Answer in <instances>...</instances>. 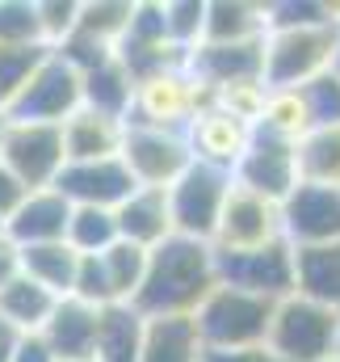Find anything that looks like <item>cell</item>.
Listing matches in <instances>:
<instances>
[{"instance_id": "1", "label": "cell", "mask_w": 340, "mask_h": 362, "mask_svg": "<svg viewBox=\"0 0 340 362\" xmlns=\"http://www.w3.org/2000/svg\"><path fill=\"white\" fill-rule=\"evenodd\" d=\"M214 286H219L214 249L202 245V240L169 236L164 245H156L147 253V274H143V286H139L130 308L143 320H152V316H193L198 303Z\"/></svg>"}, {"instance_id": "2", "label": "cell", "mask_w": 340, "mask_h": 362, "mask_svg": "<svg viewBox=\"0 0 340 362\" xmlns=\"http://www.w3.org/2000/svg\"><path fill=\"white\" fill-rule=\"evenodd\" d=\"M340 30L328 25H281L265 34V64H260V81L269 93L281 89H303L315 76H324L332 68Z\"/></svg>"}, {"instance_id": "3", "label": "cell", "mask_w": 340, "mask_h": 362, "mask_svg": "<svg viewBox=\"0 0 340 362\" xmlns=\"http://www.w3.org/2000/svg\"><path fill=\"white\" fill-rule=\"evenodd\" d=\"M269 316H273V303L269 299L219 282L198 303L193 329H198L202 350H256V346H265Z\"/></svg>"}, {"instance_id": "4", "label": "cell", "mask_w": 340, "mask_h": 362, "mask_svg": "<svg viewBox=\"0 0 340 362\" xmlns=\"http://www.w3.org/2000/svg\"><path fill=\"white\" fill-rule=\"evenodd\" d=\"M340 312H328L311 299L286 295L273 303L265 350L277 362H332Z\"/></svg>"}, {"instance_id": "5", "label": "cell", "mask_w": 340, "mask_h": 362, "mask_svg": "<svg viewBox=\"0 0 340 362\" xmlns=\"http://www.w3.org/2000/svg\"><path fill=\"white\" fill-rule=\"evenodd\" d=\"M231 185H236V181H231L227 169H214V165L193 160V165H189V169L164 189V194H169L172 236H185V240H202V245H210L214 223H219V211H223Z\"/></svg>"}, {"instance_id": "6", "label": "cell", "mask_w": 340, "mask_h": 362, "mask_svg": "<svg viewBox=\"0 0 340 362\" xmlns=\"http://www.w3.org/2000/svg\"><path fill=\"white\" fill-rule=\"evenodd\" d=\"M206 105H210V93L185 68H169V72H152V76L135 81V101H130L126 122L160 127V131H185L193 122V114Z\"/></svg>"}, {"instance_id": "7", "label": "cell", "mask_w": 340, "mask_h": 362, "mask_svg": "<svg viewBox=\"0 0 340 362\" xmlns=\"http://www.w3.org/2000/svg\"><path fill=\"white\" fill-rule=\"evenodd\" d=\"M118 160L126 165V173L139 189H169L172 181L193 165V152H189L185 131H160V127L126 122Z\"/></svg>"}, {"instance_id": "8", "label": "cell", "mask_w": 340, "mask_h": 362, "mask_svg": "<svg viewBox=\"0 0 340 362\" xmlns=\"http://www.w3.org/2000/svg\"><path fill=\"white\" fill-rule=\"evenodd\" d=\"M80 110V72L63 59V55H47L38 64V72L30 76V85L17 93V101L8 105V122H42V127H63L72 114Z\"/></svg>"}, {"instance_id": "9", "label": "cell", "mask_w": 340, "mask_h": 362, "mask_svg": "<svg viewBox=\"0 0 340 362\" xmlns=\"http://www.w3.org/2000/svg\"><path fill=\"white\" fill-rule=\"evenodd\" d=\"M0 165L25 189H51L63 173V131L42 122H8L0 139Z\"/></svg>"}, {"instance_id": "10", "label": "cell", "mask_w": 340, "mask_h": 362, "mask_svg": "<svg viewBox=\"0 0 340 362\" xmlns=\"http://www.w3.org/2000/svg\"><path fill=\"white\" fill-rule=\"evenodd\" d=\"M214 274L223 286L277 303L294 295V249L286 240H273V245L244 249V253H214Z\"/></svg>"}, {"instance_id": "11", "label": "cell", "mask_w": 340, "mask_h": 362, "mask_svg": "<svg viewBox=\"0 0 340 362\" xmlns=\"http://www.w3.org/2000/svg\"><path fill=\"white\" fill-rule=\"evenodd\" d=\"M273 240H281V206L260 198V194L231 185V194L219 211L210 249L214 253H244V249H260V245H273Z\"/></svg>"}, {"instance_id": "12", "label": "cell", "mask_w": 340, "mask_h": 362, "mask_svg": "<svg viewBox=\"0 0 340 362\" xmlns=\"http://www.w3.org/2000/svg\"><path fill=\"white\" fill-rule=\"evenodd\" d=\"M281 240L290 249L336 245L340 240V189L298 181L281 202Z\"/></svg>"}, {"instance_id": "13", "label": "cell", "mask_w": 340, "mask_h": 362, "mask_svg": "<svg viewBox=\"0 0 340 362\" xmlns=\"http://www.w3.org/2000/svg\"><path fill=\"white\" fill-rule=\"evenodd\" d=\"M231 181H236L240 189L260 194V198H269V202H277V206H281V202L290 198V189L298 185L294 144L273 139V135H265V131H253V139H248L244 156H240V160H236V169H231Z\"/></svg>"}, {"instance_id": "14", "label": "cell", "mask_w": 340, "mask_h": 362, "mask_svg": "<svg viewBox=\"0 0 340 362\" xmlns=\"http://www.w3.org/2000/svg\"><path fill=\"white\" fill-rule=\"evenodd\" d=\"M260 64H265V38H256V42H198L185 55V72L206 93L223 89V85H240V81H260Z\"/></svg>"}, {"instance_id": "15", "label": "cell", "mask_w": 340, "mask_h": 362, "mask_svg": "<svg viewBox=\"0 0 340 362\" xmlns=\"http://www.w3.org/2000/svg\"><path fill=\"white\" fill-rule=\"evenodd\" d=\"M51 189H59L72 206H101V211H114V206H122L139 185L130 181L126 165L114 156V160H92V165H63V173L55 177Z\"/></svg>"}, {"instance_id": "16", "label": "cell", "mask_w": 340, "mask_h": 362, "mask_svg": "<svg viewBox=\"0 0 340 362\" xmlns=\"http://www.w3.org/2000/svg\"><path fill=\"white\" fill-rule=\"evenodd\" d=\"M68 219H72V202H68L59 189H30V194L13 206V215L0 223V232H4L17 249L55 245V240H63Z\"/></svg>"}, {"instance_id": "17", "label": "cell", "mask_w": 340, "mask_h": 362, "mask_svg": "<svg viewBox=\"0 0 340 362\" xmlns=\"http://www.w3.org/2000/svg\"><path fill=\"white\" fill-rule=\"evenodd\" d=\"M185 139H189L193 160L231 173L236 160L244 156L248 139H253V127L240 122V118H231V114H223V110H214V105H206V110H198L193 122L185 127Z\"/></svg>"}, {"instance_id": "18", "label": "cell", "mask_w": 340, "mask_h": 362, "mask_svg": "<svg viewBox=\"0 0 340 362\" xmlns=\"http://www.w3.org/2000/svg\"><path fill=\"white\" fill-rule=\"evenodd\" d=\"M114 223H118V240L152 253L156 245H164L172 236L169 194L164 189H135L122 206H114Z\"/></svg>"}, {"instance_id": "19", "label": "cell", "mask_w": 340, "mask_h": 362, "mask_svg": "<svg viewBox=\"0 0 340 362\" xmlns=\"http://www.w3.org/2000/svg\"><path fill=\"white\" fill-rule=\"evenodd\" d=\"M97 312L101 308H88L80 299H55L47 325L38 329L42 341L51 346V354L59 362H72V358H92V341H97Z\"/></svg>"}, {"instance_id": "20", "label": "cell", "mask_w": 340, "mask_h": 362, "mask_svg": "<svg viewBox=\"0 0 340 362\" xmlns=\"http://www.w3.org/2000/svg\"><path fill=\"white\" fill-rule=\"evenodd\" d=\"M59 131H63V160L68 165H92V160H114L122 152L126 122L101 118V114H92V110L80 105Z\"/></svg>"}, {"instance_id": "21", "label": "cell", "mask_w": 340, "mask_h": 362, "mask_svg": "<svg viewBox=\"0 0 340 362\" xmlns=\"http://www.w3.org/2000/svg\"><path fill=\"white\" fill-rule=\"evenodd\" d=\"M294 295L340 312V240L294 249Z\"/></svg>"}, {"instance_id": "22", "label": "cell", "mask_w": 340, "mask_h": 362, "mask_svg": "<svg viewBox=\"0 0 340 362\" xmlns=\"http://www.w3.org/2000/svg\"><path fill=\"white\" fill-rule=\"evenodd\" d=\"M130 101H135V81L118 64V55H109L97 68L80 72V105L85 110L101 114V118H114V122H126L130 118Z\"/></svg>"}, {"instance_id": "23", "label": "cell", "mask_w": 340, "mask_h": 362, "mask_svg": "<svg viewBox=\"0 0 340 362\" xmlns=\"http://www.w3.org/2000/svg\"><path fill=\"white\" fill-rule=\"evenodd\" d=\"M139 346H143V316L130 303H109L97 312L92 362H139Z\"/></svg>"}, {"instance_id": "24", "label": "cell", "mask_w": 340, "mask_h": 362, "mask_svg": "<svg viewBox=\"0 0 340 362\" xmlns=\"http://www.w3.org/2000/svg\"><path fill=\"white\" fill-rule=\"evenodd\" d=\"M139 362H202L193 316H152L143 320Z\"/></svg>"}, {"instance_id": "25", "label": "cell", "mask_w": 340, "mask_h": 362, "mask_svg": "<svg viewBox=\"0 0 340 362\" xmlns=\"http://www.w3.org/2000/svg\"><path fill=\"white\" fill-rule=\"evenodd\" d=\"M265 4L253 0H206L202 42H256L265 38Z\"/></svg>"}, {"instance_id": "26", "label": "cell", "mask_w": 340, "mask_h": 362, "mask_svg": "<svg viewBox=\"0 0 340 362\" xmlns=\"http://www.w3.org/2000/svg\"><path fill=\"white\" fill-rule=\"evenodd\" d=\"M294 165L298 181L340 189V127H311L294 144Z\"/></svg>"}, {"instance_id": "27", "label": "cell", "mask_w": 340, "mask_h": 362, "mask_svg": "<svg viewBox=\"0 0 340 362\" xmlns=\"http://www.w3.org/2000/svg\"><path fill=\"white\" fill-rule=\"evenodd\" d=\"M76 253L63 245V240H55V245H30V249H21V274L30 278V282H38L42 291H51L55 299H68L72 295V278H76Z\"/></svg>"}, {"instance_id": "28", "label": "cell", "mask_w": 340, "mask_h": 362, "mask_svg": "<svg viewBox=\"0 0 340 362\" xmlns=\"http://www.w3.org/2000/svg\"><path fill=\"white\" fill-rule=\"evenodd\" d=\"M51 308H55V295L42 291L38 282H30L25 274H17L8 286H0V320L13 325L17 333H38L47 325Z\"/></svg>"}, {"instance_id": "29", "label": "cell", "mask_w": 340, "mask_h": 362, "mask_svg": "<svg viewBox=\"0 0 340 362\" xmlns=\"http://www.w3.org/2000/svg\"><path fill=\"white\" fill-rule=\"evenodd\" d=\"M130 4L135 0H80L76 8V38H85L101 51H118L126 25H130Z\"/></svg>"}, {"instance_id": "30", "label": "cell", "mask_w": 340, "mask_h": 362, "mask_svg": "<svg viewBox=\"0 0 340 362\" xmlns=\"http://www.w3.org/2000/svg\"><path fill=\"white\" fill-rule=\"evenodd\" d=\"M101 270H105L109 299L114 303H135V295L143 286V274H147V249H135L126 240H114L101 253Z\"/></svg>"}, {"instance_id": "31", "label": "cell", "mask_w": 340, "mask_h": 362, "mask_svg": "<svg viewBox=\"0 0 340 362\" xmlns=\"http://www.w3.org/2000/svg\"><path fill=\"white\" fill-rule=\"evenodd\" d=\"M114 240H118L114 211H101V206H72L63 245H68L76 257H101Z\"/></svg>"}, {"instance_id": "32", "label": "cell", "mask_w": 340, "mask_h": 362, "mask_svg": "<svg viewBox=\"0 0 340 362\" xmlns=\"http://www.w3.org/2000/svg\"><path fill=\"white\" fill-rule=\"evenodd\" d=\"M253 131H265L273 139H286V144H298L307 131H311V118H307V105L298 89H281L265 97V110H260V122Z\"/></svg>"}, {"instance_id": "33", "label": "cell", "mask_w": 340, "mask_h": 362, "mask_svg": "<svg viewBox=\"0 0 340 362\" xmlns=\"http://www.w3.org/2000/svg\"><path fill=\"white\" fill-rule=\"evenodd\" d=\"M51 51L42 42H13L0 47V114H8V105L17 101V93L30 85V76L38 72V64Z\"/></svg>"}, {"instance_id": "34", "label": "cell", "mask_w": 340, "mask_h": 362, "mask_svg": "<svg viewBox=\"0 0 340 362\" xmlns=\"http://www.w3.org/2000/svg\"><path fill=\"white\" fill-rule=\"evenodd\" d=\"M164 34L172 47L193 51L202 42V21H206V0H164Z\"/></svg>"}, {"instance_id": "35", "label": "cell", "mask_w": 340, "mask_h": 362, "mask_svg": "<svg viewBox=\"0 0 340 362\" xmlns=\"http://www.w3.org/2000/svg\"><path fill=\"white\" fill-rule=\"evenodd\" d=\"M265 81H240V85H223V89L210 93V105L214 110H223V114H231V118H240V122H248L256 127L260 122V110H265Z\"/></svg>"}, {"instance_id": "36", "label": "cell", "mask_w": 340, "mask_h": 362, "mask_svg": "<svg viewBox=\"0 0 340 362\" xmlns=\"http://www.w3.org/2000/svg\"><path fill=\"white\" fill-rule=\"evenodd\" d=\"M303 105H307V118L311 127H340V76L328 68L324 76H315L311 85L298 89Z\"/></svg>"}, {"instance_id": "37", "label": "cell", "mask_w": 340, "mask_h": 362, "mask_svg": "<svg viewBox=\"0 0 340 362\" xmlns=\"http://www.w3.org/2000/svg\"><path fill=\"white\" fill-rule=\"evenodd\" d=\"M76 8L80 0H34V13H38V38L42 47H59L72 30H76Z\"/></svg>"}, {"instance_id": "38", "label": "cell", "mask_w": 340, "mask_h": 362, "mask_svg": "<svg viewBox=\"0 0 340 362\" xmlns=\"http://www.w3.org/2000/svg\"><path fill=\"white\" fill-rule=\"evenodd\" d=\"M13 42H42L34 0H0V47H13Z\"/></svg>"}, {"instance_id": "39", "label": "cell", "mask_w": 340, "mask_h": 362, "mask_svg": "<svg viewBox=\"0 0 340 362\" xmlns=\"http://www.w3.org/2000/svg\"><path fill=\"white\" fill-rule=\"evenodd\" d=\"M8 362H59V358L51 354V346L42 341V333H21V337H17V350H13Z\"/></svg>"}, {"instance_id": "40", "label": "cell", "mask_w": 340, "mask_h": 362, "mask_svg": "<svg viewBox=\"0 0 340 362\" xmlns=\"http://www.w3.org/2000/svg\"><path fill=\"white\" fill-rule=\"evenodd\" d=\"M25 194H30V189H25L21 181H17L13 173H8V169H4V165H0V223L13 215V206H17Z\"/></svg>"}, {"instance_id": "41", "label": "cell", "mask_w": 340, "mask_h": 362, "mask_svg": "<svg viewBox=\"0 0 340 362\" xmlns=\"http://www.w3.org/2000/svg\"><path fill=\"white\" fill-rule=\"evenodd\" d=\"M202 362H277L265 346L256 350H202Z\"/></svg>"}, {"instance_id": "42", "label": "cell", "mask_w": 340, "mask_h": 362, "mask_svg": "<svg viewBox=\"0 0 340 362\" xmlns=\"http://www.w3.org/2000/svg\"><path fill=\"white\" fill-rule=\"evenodd\" d=\"M17 274H21V249L0 232V286H8Z\"/></svg>"}, {"instance_id": "43", "label": "cell", "mask_w": 340, "mask_h": 362, "mask_svg": "<svg viewBox=\"0 0 340 362\" xmlns=\"http://www.w3.org/2000/svg\"><path fill=\"white\" fill-rule=\"evenodd\" d=\"M17 337H21V333H17L13 325H4V320H0V362L13 358V350H17Z\"/></svg>"}, {"instance_id": "44", "label": "cell", "mask_w": 340, "mask_h": 362, "mask_svg": "<svg viewBox=\"0 0 340 362\" xmlns=\"http://www.w3.org/2000/svg\"><path fill=\"white\" fill-rule=\"evenodd\" d=\"M332 362H340V320H336V346H332Z\"/></svg>"}, {"instance_id": "45", "label": "cell", "mask_w": 340, "mask_h": 362, "mask_svg": "<svg viewBox=\"0 0 340 362\" xmlns=\"http://www.w3.org/2000/svg\"><path fill=\"white\" fill-rule=\"evenodd\" d=\"M332 72L340 76V42H336V55H332Z\"/></svg>"}, {"instance_id": "46", "label": "cell", "mask_w": 340, "mask_h": 362, "mask_svg": "<svg viewBox=\"0 0 340 362\" xmlns=\"http://www.w3.org/2000/svg\"><path fill=\"white\" fill-rule=\"evenodd\" d=\"M4 127H8V118H4V114H0V139H4Z\"/></svg>"}, {"instance_id": "47", "label": "cell", "mask_w": 340, "mask_h": 362, "mask_svg": "<svg viewBox=\"0 0 340 362\" xmlns=\"http://www.w3.org/2000/svg\"><path fill=\"white\" fill-rule=\"evenodd\" d=\"M72 362H92V358H72Z\"/></svg>"}]
</instances>
